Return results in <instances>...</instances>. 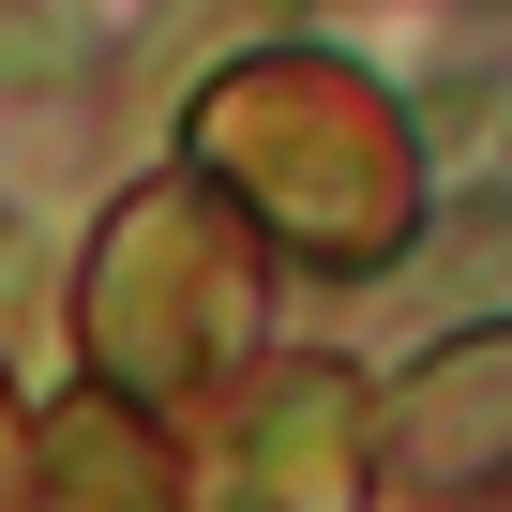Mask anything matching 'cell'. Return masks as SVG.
I'll return each instance as SVG.
<instances>
[{
    "label": "cell",
    "instance_id": "cell-7",
    "mask_svg": "<svg viewBox=\"0 0 512 512\" xmlns=\"http://www.w3.org/2000/svg\"><path fill=\"white\" fill-rule=\"evenodd\" d=\"M256 16H287V0H256Z\"/></svg>",
    "mask_w": 512,
    "mask_h": 512
},
{
    "label": "cell",
    "instance_id": "cell-4",
    "mask_svg": "<svg viewBox=\"0 0 512 512\" xmlns=\"http://www.w3.org/2000/svg\"><path fill=\"white\" fill-rule=\"evenodd\" d=\"M226 512H362V377L302 362L256 392L226 452Z\"/></svg>",
    "mask_w": 512,
    "mask_h": 512
},
{
    "label": "cell",
    "instance_id": "cell-1",
    "mask_svg": "<svg viewBox=\"0 0 512 512\" xmlns=\"http://www.w3.org/2000/svg\"><path fill=\"white\" fill-rule=\"evenodd\" d=\"M196 181H211L241 226L302 241L317 272H392V256H407V211H422L407 121H392L347 61H317V46H272V61L211 76V106H196Z\"/></svg>",
    "mask_w": 512,
    "mask_h": 512
},
{
    "label": "cell",
    "instance_id": "cell-6",
    "mask_svg": "<svg viewBox=\"0 0 512 512\" xmlns=\"http://www.w3.org/2000/svg\"><path fill=\"white\" fill-rule=\"evenodd\" d=\"M0 512H16V422H0Z\"/></svg>",
    "mask_w": 512,
    "mask_h": 512
},
{
    "label": "cell",
    "instance_id": "cell-5",
    "mask_svg": "<svg viewBox=\"0 0 512 512\" xmlns=\"http://www.w3.org/2000/svg\"><path fill=\"white\" fill-rule=\"evenodd\" d=\"M16 512H181V482H166L151 422H136L121 392H91V407L46 422V467L16 482Z\"/></svg>",
    "mask_w": 512,
    "mask_h": 512
},
{
    "label": "cell",
    "instance_id": "cell-2",
    "mask_svg": "<svg viewBox=\"0 0 512 512\" xmlns=\"http://www.w3.org/2000/svg\"><path fill=\"white\" fill-rule=\"evenodd\" d=\"M226 332H241V211L211 181H151L91 256V347H106V377L181 392V377H211Z\"/></svg>",
    "mask_w": 512,
    "mask_h": 512
},
{
    "label": "cell",
    "instance_id": "cell-3",
    "mask_svg": "<svg viewBox=\"0 0 512 512\" xmlns=\"http://www.w3.org/2000/svg\"><path fill=\"white\" fill-rule=\"evenodd\" d=\"M377 452H392V482H407V497H437V512L512 497V317L452 332V347L377 407Z\"/></svg>",
    "mask_w": 512,
    "mask_h": 512
}]
</instances>
